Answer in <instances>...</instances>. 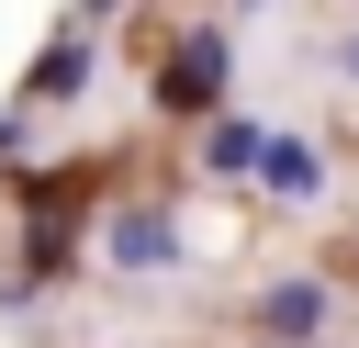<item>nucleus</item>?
Listing matches in <instances>:
<instances>
[{"instance_id":"obj_1","label":"nucleus","mask_w":359,"mask_h":348,"mask_svg":"<svg viewBox=\"0 0 359 348\" xmlns=\"http://www.w3.org/2000/svg\"><path fill=\"white\" fill-rule=\"evenodd\" d=\"M213 90H224V34H191V45L168 56L157 101H168V112H213Z\"/></svg>"},{"instance_id":"obj_2","label":"nucleus","mask_w":359,"mask_h":348,"mask_svg":"<svg viewBox=\"0 0 359 348\" xmlns=\"http://www.w3.org/2000/svg\"><path fill=\"white\" fill-rule=\"evenodd\" d=\"M258 180H269V202H314V180H325V168H314V146H303V135H258Z\"/></svg>"},{"instance_id":"obj_3","label":"nucleus","mask_w":359,"mask_h":348,"mask_svg":"<svg viewBox=\"0 0 359 348\" xmlns=\"http://www.w3.org/2000/svg\"><path fill=\"white\" fill-rule=\"evenodd\" d=\"M112 258H123V269H168V258H180V236H168L157 213H123V225H112Z\"/></svg>"},{"instance_id":"obj_4","label":"nucleus","mask_w":359,"mask_h":348,"mask_svg":"<svg viewBox=\"0 0 359 348\" xmlns=\"http://www.w3.org/2000/svg\"><path fill=\"white\" fill-rule=\"evenodd\" d=\"M79 79H90V34H67V45H45V67H34V90H22V101H67Z\"/></svg>"},{"instance_id":"obj_5","label":"nucleus","mask_w":359,"mask_h":348,"mask_svg":"<svg viewBox=\"0 0 359 348\" xmlns=\"http://www.w3.org/2000/svg\"><path fill=\"white\" fill-rule=\"evenodd\" d=\"M314 326H325V292L314 281H280L269 292V337H314Z\"/></svg>"},{"instance_id":"obj_6","label":"nucleus","mask_w":359,"mask_h":348,"mask_svg":"<svg viewBox=\"0 0 359 348\" xmlns=\"http://www.w3.org/2000/svg\"><path fill=\"white\" fill-rule=\"evenodd\" d=\"M202 157H213V168H258V123H213Z\"/></svg>"},{"instance_id":"obj_7","label":"nucleus","mask_w":359,"mask_h":348,"mask_svg":"<svg viewBox=\"0 0 359 348\" xmlns=\"http://www.w3.org/2000/svg\"><path fill=\"white\" fill-rule=\"evenodd\" d=\"M337 67H348V79H359V34H348V45H337Z\"/></svg>"}]
</instances>
